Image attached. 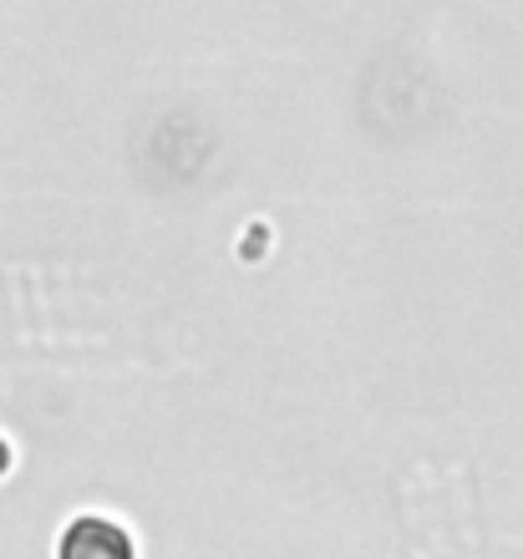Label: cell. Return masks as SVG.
<instances>
[{
  "mask_svg": "<svg viewBox=\"0 0 523 559\" xmlns=\"http://www.w3.org/2000/svg\"><path fill=\"white\" fill-rule=\"evenodd\" d=\"M51 559H143L138 530L112 509H76L61 519Z\"/></svg>",
  "mask_w": 523,
  "mask_h": 559,
  "instance_id": "1",
  "label": "cell"
},
{
  "mask_svg": "<svg viewBox=\"0 0 523 559\" xmlns=\"http://www.w3.org/2000/svg\"><path fill=\"white\" fill-rule=\"evenodd\" d=\"M11 473H15V442L5 438V432H0V484H5Z\"/></svg>",
  "mask_w": 523,
  "mask_h": 559,
  "instance_id": "2",
  "label": "cell"
}]
</instances>
